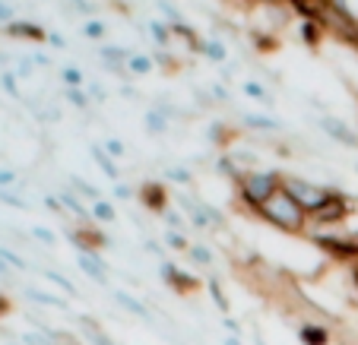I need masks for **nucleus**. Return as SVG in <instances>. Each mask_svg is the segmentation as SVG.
<instances>
[{"mask_svg":"<svg viewBox=\"0 0 358 345\" xmlns=\"http://www.w3.org/2000/svg\"><path fill=\"white\" fill-rule=\"evenodd\" d=\"M32 237H35V241H41L45 247H55V244H57L55 231H51V228H41V225H35V228H32Z\"/></svg>","mask_w":358,"mask_h":345,"instance_id":"f704fd0d","label":"nucleus"},{"mask_svg":"<svg viewBox=\"0 0 358 345\" xmlns=\"http://www.w3.org/2000/svg\"><path fill=\"white\" fill-rule=\"evenodd\" d=\"M156 3H159V10H162V13L171 20V26H181V22H184V20H181V10H178V7H171L169 0H156Z\"/></svg>","mask_w":358,"mask_h":345,"instance_id":"c9c22d12","label":"nucleus"},{"mask_svg":"<svg viewBox=\"0 0 358 345\" xmlns=\"http://www.w3.org/2000/svg\"><path fill=\"white\" fill-rule=\"evenodd\" d=\"M76 266L92 279L95 285H108V263L101 260V254H76Z\"/></svg>","mask_w":358,"mask_h":345,"instance_id":"6e6552de","label":"nucleus"},{"mask_svg":"<svg viewBox=\"0 0 358 345\" xmlns=\"http://www.w3.org/2000/svg\"><path fill=\"white\" fill-rule=\"evenodd\" d=\"M70 190H73L76 196H83V200H89V203L101 200V190H99V187H92V184H86L83 177H70Z\"/></svg>","mask_w":358,"mask_h":345,"instance_id":"b1692460","label":"nucleus"},{"mask_svg":"<svg viewBox=\"0 0 358 345\" xmlns=\"http://www.w3.org/2000/svg\"><path fill=\"white\" fill-rule=\"evenodd\" d=\"M3 32L10 35V38H26V41H48V32L41 26H35V22H10Z\"/></svg>","mask_w":358,"mask_h":345,"instance_id":"2eb2a0df","label":"nucleus"},{"mask_svg":"<svg viewBox=\"0 0 358 345\" xmlns=\"http://www.w3.org/2000/svg\"><path fill=\"white\" fill-rule=\"evenodd\" d=\"M244 95H250V98H257V102H264V105H273V95L266 92L260 82H254V80L244 82Z\"/></svg>","mask_w":358,"mask_h":345,"instance_id":"7c9ffc66","label":"nucleus"},{"mask_svg":"<svg viewBox=\"0 0 358 345\" xmlns=\"http://www.w3.org/2000/svg\"><path fill=\"white\" fill-rule=\"evenodd\" d=\"M0 276H3V279H7V276H10V266H7V263H3V260H0Z\"/></svg>","mask_w":358,"mask_h":345,"instance_id":"6e6d98bb","label":"nucleus"},{"mask_svg":"<svg viewBox=\"0 0 358 345\" xmlns=\"http://www.w3.org/2000/svg\"><path fill=\"white\" fill-rule=\"evenodd\" d=\"M279 187H282V171H276V168H250L235 181L238 200L250 212H257Z\"/></svg>","mask_w":358,"mask_h":345,"instance_id":"f03ea898","label":"nucleus"},{"mask_svg":"<svg viewBox=\"0 0 358 345\" xmlns=\"http://www.w3.org/2000/svg\"><path fill=\"white\" fill-rule=\"evenodd\" d=\"M111 298L117 301V307H121V311L134 314L136 320H146V323H152V307H149V304H143L140 298H134V295H127V291H124V288H115V291H111Z\"/></svg>","mask_w":358,"mask_h":345,"instance_id":"9d476101","label":"nucleus"},{"mask_svg":"<svg viewBox=\"0 0 358 345\" xmlns=\"http://www.w3.org/2000/svg\"><path fill=\"white\" fill-rule=\"evenodd\" d=\"M0 260L10 266V270H29V260H22L16 251H10V247H0Z\"/></svg>","mask_w":358,"mask_h":345,"instance_id":"473e14b6","label":"nucleus"},{"mask_svg":"<svg viewBox=\"0 0 358 345\" xmlns=\"http://www.w3.org/2000/svg\"><path fill=\"white\" fill-rule=\"evenodd\" d=\"M282 190L308 212V216H317L324 206H330L339 196V190L324 187V184H314V181H308V177H295V175H282Z\"/></svg>","mask_w":358,"mask_h":345,"instance_id":"7ed1b4c3","label":"nucleus"},{"mask_svg":"<svg viewBox=\"0 0 358 345\" xmlns=\"http://www.w3.org/2000/svg\"><path fill=\"white\" fill-rule=\"evenodd\" d=\"M222 330H225V336H238V339H241V323H238V320L235 317H229V314H225V317H222Z\"/></svg>","mask_w":358,"mask_h":345,"instance_id":"ea45409f","label":"nucleus"},{"mask_svg":"<svg viewBox=\"0 0 358 345\" xmlns=\"http://www.w3.org/2000/svg\"><path fill=\"white\" fill-rule=\"evenodd\" d=\"M162 222L169 225L171 231H184V228H187V216H181V212H178V210H171V206L162 212Z\"/></svg>","mask_w":358,"mask_h":345,"instance_id":"2f4dec72","label":"nucleus"},{"mask_svg":"<svg viewBox=\"0 0 358 345\" xmlns=\"http://www.w3.org/2000/svg\"><path fill=\"white\" fill-rule=\"evenodd\" d=\"M143 247H146L152 257H162V260H165V244H159V241H152V237H146V241H143Z\"/></svg>","mask_w":358,"mask_h":345,"instance_id":"79ce46f5","label":"nucleus"},{"mask_svg":"<svg viewBox=\"0 0 358 345\" xmlns=\"http://www.w3.org/2000/svg\"><path fill=\"white\" fill-rule=\"evenodd\" d=\"M159 276H162V282L169 285L171 291H178V295H194V291H200V279H194L190 272L178 270L171 260H162V266H159Z\"/></svg>","mask_w":358,"mask_h":345,"instance_id":"39448f33","label":"nucleus"},{"mask_svg":"<svg viewBox=\"0 0 358 345\" xmlns=\"http://www.w3.org/2000/svg\"><path fill=\"white\" fill-rule=\"evenodd\" d=\"M45 210L48 212H55V216H64V203H61V196H45Z\"/></svg>","mask_w":358,"mask_h":345,"instance_id":"a19ab883","label":"nucleus"},{"mask_svg":"<svg viewBox=\"0 0 358 345\" xmlns=\"http://www.w3.org/2000/svg\"><path fill=\"white\" fill-rule=\"evenodd\" d=\"M3 314H10V301L0 295V317H3Z\"/></svg>","mask_w":358,"mask_h":345,"instance_id":"864d4df0","label":"nucleus"},{"mask_svg":"<svg viewBox=\"0 0 358 345\" xmlns=\"http://www.w3.org/2000/svg\"><path fill=\"white\" fill-rule=\"evenodd\" d=\"M320 130H324L327 136H330L333 142H339V146H345V149H358V130L349 127L345 121H339L336 115H330L327 111L324 117H320Z\"/></svg>","mask_w":358,"mask_h":345,"instance_id":"423d86ee","label":"nucleus"},{"mask_svg":"<svg viewBox=\"0 0 358 345\" xmlns=\"http://www.w3.org/2000/svg\"><path fill=\"white\" fill-rule=\"evenodd\" d=\"M136 196H140L143 210L156 212V216H162V212L169 210V190H165L159 181H146V184H140V190H136Z\"/></svg>","mask_w":358,"mask_h":345,"instance_id":"0eeeda50","label":"nucleus"},{"mask_svg":"<svg viewBox=\"0 0 358 345\" xmlns=\"http://www.w3.org/2000/svg\"><path fill=\"white\" fill-rule=\"evenodd\" d=\"M241 124L250 130V133H282V127H285V124L276 121V117H270V115H254V111L241 115Z\"/></svg>","mask_w":358,"mask_h":345,"instance_id":"9b49d317","label":"nucleus"},{"mask_svg":"<svg viewBox=\"0 0 358 345\" xmlns=\"http://www.w3.org/2000/svg\"><path fill=\"white\" fill-rule=\"evenodd\" d=\"M200 54L206 57V61H213V64H225L229 61V47H225L222 41H216V38H206L203 41V47H200Z\"/></svg>","mask_w":358,"mask_h":345,"instance_id":"aec40b11","label":"nucleus"},{"mask_svg":"<svg viewBox=\"0 0 358 345\" xmlns=\"http://www.w3.org/2000/svg\"><path fill=\"white\" fill-rule=\"evenodd\" d=\"M0 86L7 89L13 98H20V86H16V73H0Z\"/></svg>","mask_w":358,"mask_h":345,"instance_id":"58836bf2","label":"nucleus"},{"mask_svg":"<svg viewBox=\"0 0 358 345\" xmlns=\"http://www.w3.org/2000/svg\"><path fill=\"white\" fill-rule=\"evenodd\" d=\"M10 345H16V342H10Z\"/></svg>","mask_w":358,"mask_h":345,"instance_id":"13d9d810","label":"nucleus"},{"mask_svg":"<svg viewBox=\"0 0 358 345\" xmlns=\"http://www.w3.org/2000/svg\"><path fill=\"white\" fill-rule=\"evenodd\" d=\"M143 124H146V133H152V136L169 133V117H165L162 111H156V108H149L146 115H143Z\"/></svg>","mask_w":358,"mask_h":345,"instance_id":"6ab92c4d","label":"nucleus"},{"mask_svg":"<svg viewBox=\"0 0 358 345\" xmlns=\"http://www.w3.org/2000/svg\"><path fill=\"white\" fill-rule=\"evenodd\" d=\"M89 156H92V162L99 165L101 171H105V177H108V181H115V184H117V177H121V168H117V162L108 156V152H105V146L92 142V146H89Z\"/></svg>","mask_w":358,"mask_h":345,"instance_id":"4468645a","label":"nucleus"},{"mask_svg":"<svg viewBox=\"0 0 358 345\" xmlns=\"http://www.w3.org/2000/svg\"><path fill=\"white\" fill-rule=\"evenodd\" d=\"M45 279H48V282H55L57 288L64 291V295H70V298H80V288H76V285L70 282V279L64 276V272H57V270H45Z\"/></svg>","mask_w":358,"mask_h":345,"instance_id":"5701e85b","label":"nucleus"},{"mask_svg":"<svg viewBox=\"0 0 358 345\" xmlns=\"http://www.w3.org/2000/svg\"><path fill=\"white\" fill-rule=\"evenodd\" d=\"M352 282L358 285V260H355V263H352Z\"/></svg>","mask_w":358,"mask_h":345,"instance_id":"4d7b16f0","label":"nucleus"},{"mask_svg":"<svg viewBox=\"0 0 358 345\" xmlns=\"http://www.w3.org/2000/svg\"><path fill=\"white\" fill-rule=\"evenodd\" d=\"M32 73V61H20V70H16V76H29Z\"/></svg>","mask_w":358,"mask_h":345,"instance_id":"8fccbe9b","label":"nucleus"},{"mask_svg":"<svg viewBox=\"0 0 358 345\" xmlns=\"http://www.w3.org/2000/svg\"><path fill=\"white\" fill-rule=\"evenodd\" d=\"M101 146H105V152H108V156L115 159V162H117V159H124V156H127V146H124L121 140H115V136H111V140H105V142H101Z\"/></svg>","mask_w":358,"mask_h":345,"instance_id":"72a5a7b5","label":"nucleus"},{"mask_svg":"<svg viewBox=\"0 0 358 345\" xmlns=\"http://www.w3.org/2000/svg\"><path fill=\"white\" fill-rule=\"evenodd\" d=\"M48 41L55 47H67V41H64V35H57V32H48Z\"/></svg>","mask_w":358,"mask_h":345,"instance_id":"de8ad7c7","label":"nucleus"},{"mask_svg":"<svg viewBox=\"0 0 358 345\" xmlns=\"http://www.w3.org/2000/svg\"><path fill=\"white\" fill-rule=\"evenodd\" d=\"M156 70V61L149 54H130V61H127V76H146V73H152Z\"/></svg>","mask_w":358,"mask_h":345,"instance_id":"412c9836","label":"nucleus"},{"mask_svg":"<svg viewBox=\"0 0 358 345\" xmlns=\"http://www.w3.org/2000/svg\"><path fill=\"white\" fill-rule=\"evenodd\" d=\"M206 291H210V298L216 301V307L222 311V317L231 311V301H229V295H225V288H222V282H219V276H210L206 279Z\"/></svg>","mask_w":358,"mask_h":345,"instance_id":"f3484780","label":"nucleus"},{"mask_svg":"<svg viewBox=\"0 0 358 345\" xmlns=\"http://www.w3.org/2000/svg\"><path fill=\"white\" fill-rule=\"evenodd\" d=\"M213 95H216L219 102H229V92H225V86H213Z\"/></svg>","mask_w":358,"mask_h":345,"instance_id":"3c124183","label":"nucleus"},{"mask_svg":"<svg viewBox=\"0 0 358 345\" xmlns=\"http://www.w3.org/2000/svg\"><path fill=\"white\" fill-rule=\"evenodd\" d=\"M295 336H298L301 345H330V326L314 323V320H304V323H298Z\"/></svg>","mask_w":358,"mask_h":345,"instance_id":"1a4fd4ad","label":"nucleus"},{"mask_svg":"<svg viewBox=\"0 0 358 345\" xmlns=\"http://www.w3.org/2000/svg\"><path fill=\"white\" fill-rule=\"evenodd\" d=\"M254 216L264 219L270 228L282 231V235L301 237V235H308V231H311V216H308V212H304L282 187H279L276 193H273L257 212H254Z\"/></svg>","mask_w":358,"mask_h":345,"instance_id":"f257e3e1","label":"nucleus"},{"mask_svg":"<svg viewBox=\"0 0 358 345\" xmlns=\"http://www.w3.org/2000/svg\"><path fill=\"white\" fill-rule=\"evenodd\" d=\"M26 298H29V301H38L41 307H55V311H64V314L70 311L64 298H57V295H48V291H38V288H32V285L26 288Z\"/></svg>","mask_w":358,"mask_h":345,"instance_id":"dca6fc26","label":"nucleus"},{"mask_svg":"<svg viewBox=\"0 0 358 345\" xmlns=\"http://www.w3.org/2000/svg\"><path fill=\"white\" fill-rule=\"evenodd\" d=\"M10 22H13V7H10V3H3V0H0V26L7 29Z\"/></svg>","mask_w":358,"mask_h":345,"instance_id":"37998d69","label":"nucleus"},{"mask_svg":"<svg viewBox=\"0 0 358 345\" xmlns=\"http://www.w3.org/2000/svg\"><path fill=\"white\" fill-rule=\"evenodd\" d=\"M86 92H89V98H92V102H105V89H101V86H89Z\"/></svg>","mask_w":358,"mask_h":345,"instance_id":"49530a36","label":"nucleus"},{"mask_svg":"<svg viewBox=\"0 0 358 345\" xmlns=\"http://www.w3.org/2000/svg\"><path fill=\"white\" fill-rule=\"evenodd\" d=\"M0 203L13 206V210H29V203H26V200H20V196H16V193H10V190H0Z\"/></svg>","mask_w":358,"mask_h":345,"instance_id":"e433bc0d","label":"nucleus"},{"mask_svg":"<svg viewBox=\"0 0 358 345\" xmlns=\"http://www.w3.org/2000/svg\"><path fill=\"white\" fill-rule=\"evenodd\" d=\"M115 196H117V200H130V196H134V187H127V184L117 181L115 184Z\"/></svg>","mask_w":358,"mask_h":345,"instance_id":"a18cd8bd","label":"nucleus"},{"mask_svg":"<svg viewBox=\"0 0 358 345\" xmlns=\"http://www.w3.org/2000/svg\"><path fill=\"white\" fill-rule=\"evenodd\" d=\"M76 326H83V336L89 339V345H117L108 332L101 330V323L95 317H86V314H83V317H76Z\"/></svg>","mask_w":358,"mask_h":345,"instance_id":"f8f14e48","label":"nucleus"},{"mask_svg":"<svg viewBox=\"0 0 358 345\" xmlns=\"http://www.w3.org/2000/svg\"><path fill=\"white\" fill-rule=\"evenodd\" d=\"M16 184V175L10 168H0V190H7V187H13Z\"/></svg>","mask_w":358,"mask_h":345,"instance_id":"c03bdc74","label":"nucleus"},{"mask_svg":"<svg viewBox=\"0 0 358 345\" xmlns=\"http://www.w3.org/2000/svg\"><path fill=\"white\" fill-rule=\"evenodd\" d=\"M187 260H190V263H196V266H203V270H210V266H213V251H210V247H203V244H190Z\"/></svg>","mask_w":358,"mask_h":345,"instance_id":"a878e982","label":"nucleus"},{"mask_svg":"<svg viewBox=\"0 0 358 345\" xmlns=\"http://www.w3.org/2000/svg\"><path fill=\"white\" fill-rule=\"evenodd\" d=\"M149 35L156 38V45L162 47V51H169V45H171V22L152 20V22H149Z\"/></svg>","mask_w":358,"mask_h":345,"instance_id":"4be33fe9","label":"nucleus"},{"mask_svg":"<svg viewBox=\"0 0 358 345\" xmlns=\"http://www.w3.org/2000/svg\"><path fill=\"white\" fill-rule=\"evenodd\" d=\"M61 203H64V210H67L73 219H80L83 225H92V212H89V206L83 203V196H76L70 187L61 190Z\"/></svg>","mask_w":358,"mask_h":345,"instance_id":"ddd939ff","label":"nucleus"},{"mask_svg":"<svg viewBox=\"0 0 358 345\" xmlns=\"http://www.w3.org/2000/svg\"><path fill=\"white\" fill-rule=\"evenodd\" d=\"M314 244L333 260H343V263H355L358 260V237H339V235H320V231H308Z\"/></svg>","mask_w":358,"mask_h":345,"instance_id":"20e7f679","label":"nucleus"},{"mask_svg":"<svg viewBox=\"0 0 358 345\" xmlns=\"http://www.w3.org/2000/svg\"><path fill=\"white\" fill-rule=\"evenodd\" d=\"M64 98H67V105L76 111H89V105H92L86 89H64Z\"/></svg>","mask_w":358,"mask_h":345,"instance_id":"393cba45","label":"nucleus"},{"mask_svg":"<svg viewBox=\"0 0 358 345\" xmlns=\"http://www.w3.org/2000/svg\"><path fill=\"white\" fill-rule=\"evenodd\" d=\"M32 64H38V67H51V57H48V54H35Z\"/></svg>","mask_w":358,"mask_h":345,"instance_id":"603ef678","label":"nucleus"},{"mask_svg":"<svg viewBox=\"0 0 358 345\" xmlns=\"http://www.w3.org/2000/svg\"><path fill=\"white\" fill-rule=\"evenodd\" d=\"M222 345H244V342H241L238 336H225V339H222Z\"/></svg>","mask_w":358,"mask_h":345,"instance_id":"5fc2aeb1","label":"nucleus"},{"mask_svg":"<svg viewBox=\"0 0 358 345\" xmlns=\"http://www.w3.org/2000/svg\"><path fill=\"white\" fill-rule=\"evenodd\" d=\"M61 80L67 89H83V82H86V76H83L80 67H64L61 70Z\"/></svg>","mask_w":358,"mask_h":345,"instance_id":"c756f323","label":"nucleus"},{"mask_svg":"<svg viewBox=\"0 0 358 345\" xmlns=\"http://www.w3.org/2000/svg\"><path fill=\"white\" fill-rule=\"evenodd\" d=\"M165 177H169L171 184H181V187H190V184H194V175H190L187 168H181V165H171V168H165Z\"/></svg>","mask_w":358,"mask_h":345,"instance_id":"c85d7f7f","label":"nucleus"},{"mask_svg":"<svg viewBox=\"0 0 358 345\" xmlns=\"http://www.w3.org/2000/svg\"><path fill=\"white\" fill-rule=\"evenodd\" d=\"M83 35H86L89 41H105V35H108V26L101 20H89L86 26H83Z\"/></svg>","mask_w":358,"mask_h":345,"instance_id":"cd10ccee","label":"nucleus"},{"mask_svg":"<svg viewBox=\"0 0 358 345\" xmlns=\"http://www.w3.org/2000/svg\"><path fill=\"white\" fill-rule=\"evenodd\" d=\"M165 247H169V251H178V254H187L190 251V241H187V235H184V231L165 228Z\"/></svg>","mask_w":358,"mask_h":345,"instance_id":"bb28decb","label":"nucleus"},{"mask_svg":"<svg viewBox=\"0 0 358 345\" xmlns=\"http://www.w3.org/2000/svg\"><path fill=\"white\" fill-rule=\"evenodd\" d=\"M22 345H55V342L38 330V332H22Z\"/></svg>","mask_w":358,"mask_h":345,"instance_id":"4c0bfd02","label":"nucleus"},{"mask_svg":"<svg viewBox=\"0 0 358 345\" xmlns=\"http://www.w3.org/2000/svg\"><path fill=\"white\" fill-rule=\"evenodd\" d=\"M73 7L80 10V13H95V7L92 3H86V0H73Z\"/></svg>","mask_w":358,"mask_h":345,"instance_id":"09e8293b","label":"nucleus"},{"mask_svg":"<svg viewBox=\"0 0 358 345\" xmlns=\"http://www.w3.org/2000/svg\"><path fill=\"white\" fill-rule=\"evenodd\" d=\"M89 212H92L95 222H105V225H115L117 222V210L101 196V200H95V203H89Z\"/></svg>","mask_w":358,"mask_h":345,"instance_id":"a211bd4d","label":"nucleus"}]
</instances>
